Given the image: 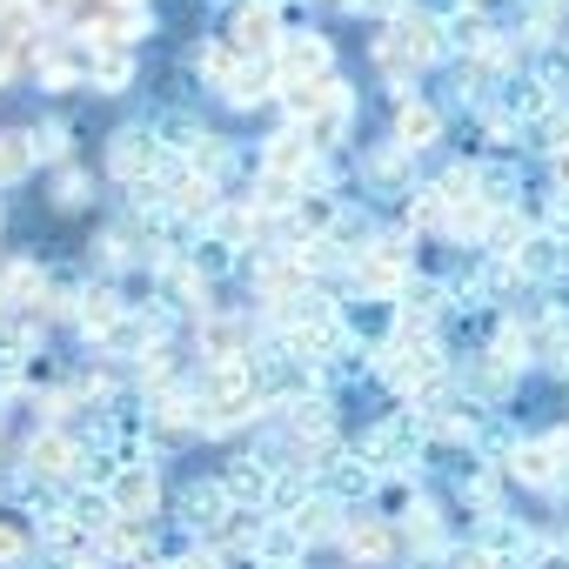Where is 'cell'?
<instances>
[{"mask_svg":"<svg viewBox=\"0 0 569 569\" xmlns=\"http://www.w3.org/2000/svg\"><path fill=\"white\" fill-rule=\"evenodd\" d=\"M221 48H228V54H248V61H274V48H281V14L241 0V8L228 14V28H221Z\"/></svg>","mask_w":569,"mask_h":569,"instance_id":"6da1fadb","label":"cell"},{"mask_svg":"<svg viewBox=\"0 0 569 569\" xmlns=\"http://www.w3.org/2000/svg\"><path fill=\"white\" fill-rule=\"evenodd\" d=\"M322 74H336V48L322 34H281V48H274V81L281 88H302V81H322Z\"/></svg>","mask_w":569,"mask_h":569,"instance_id":"7a4b0ae2","label":"cell"},{"mask_svg":"<svg viewBox=\"0 0 569 569\" xmlns=\"http://www.w3.org/2000/svg\"><path fill=\"white\" fill-rule=\"evenodd\" d=\"M342 549H349L356 569H376V562H389L402 549V529H396V516H349Z\"/></svg>","mask_w":569,"mask_h":569,"instance_id":"3957f363","label":"cell"},{"mask_svg":"<svg viewBox=\"0 0 569 569\" xmlns=\"http://www.w3.org/2000/svg\"><path fill=\"white\" fill-rule=\"evenodd\" d=\"M442 128H449V121H442V108H436V101H422V94H402V101H396V148H402V154L436 148V141H442Z\"/></svg>","mask_w":569,"mask_h":569,"instance_id":"277c9868","label":"cell"},{"mask_svg":"<svg viewBox=\"0 0 569 569\" xmlns=\"http://www.w3.org/2000/svg\"><path fill=\"white\" fill-rule=\"evenodd\" d=\"M214 482L228 489L234 509H268V496H274V462H261V456H234Z\"/></svg>","mask_w":569,"mask_h":569,"instance_id":"5b68a950","label":"cell"},{"mask_svg":"<svg viewBox=\"0 0 569 569\" xmlns=\"http://www.w3.org/2000/svg\"><path fill=\"white\" fill-rule=\"evenodd\" d=\"M154 496H161V489H154V469H148V462H121V469L108 476V502H114V516H134V522H141V516L154 509Z\"/></svg>","mask_w":569,"mask_h":569,"instance_id":"8992f818","label":"cell"},{"mask_svg":"<svg viewBox=\"0 0 569 569\" xmlns=\"http://www.w3.org/2000/svg\"><path fill=\"white\" fill-rule=\"evenodd\" d=\"M289 522L302 529V542H342V529H349V516H342V502L329 496V489H316V496H302L296 509H289Z\"/></svg>","mask_w":569,"mask_h":569,"instance_id":"52a82bcc","label":"cell"},{"mask_svg":"<svg viewBox=\"0 0 569 569\" xmlns=\"http://www.w3.org/2000/svg\"><path fill=\"white\" fill-rule=\"evenodd\" d=\"M154 154H161V148H154V134H148V128H121V134H114V148H108V161H114V174H121V181H134V188L148 181V168H154Z\"/></svg>","mask_w":569,"mask_h":569,"instance_id":"ba28073f","label":"cell"},{"mask_svg":"<svg viewBox=\"0 0 569 569\" xmlns=\"http://www.w3.org/2000/svg\"><path fill=\"white\" fill-rule=\"evenodd\" d=\"M396 529H402V542L422 549V556L449 549V529H442V509H436V502H409V516H396Z\"/></svg>","mask_w":569,"mask_h":569,"instance_id":"9c48e42d","label":"cell"},{"mask_svg":"<svg viewBox=\"0 0 569 569\" xmlns=\"http://www.w3.org/2000/svg\"><path fill=\"white\" fill-rule=\"evenodd\" d=\"M81 462V449H74V436H61V429H41L34 442H28V469L34 476H68Z\"/></svg>","mask_w":569,"mask_h":569,"instance_id":"30bf717a","label":"cell"},{"mask_svg":"<svg viewBox=\"0 0 569 569\" xmlns=\"http://www.w3.org/2000/svg\"><path fill=\"white\" fill-rule=\"evenodd\" d=\"M28 168H34V134H14L8 128V134H0V188H14Z\"/></svg>","mask_w":569,"mask_h":569,"instance_id":"8fae6325","label":"cell"},{"mask_svg":"<svg viewBox=\"0 0 569 569\" xmlns=\"http://www.w3.org/2000/svg\"><path fill=\"white\" fill-rule=\"evenodd\" d=\"M442 569H502L482 542H462V549H442Z\"/></svg>","mask_w":569,"mask_h":569,"instance_id":"7c38bea8","label":"cell"},{"mask_svg":"<svg viewBox=\"0 0 569 569\" xmlns=\"http://www.w3.org/2000/svg\"><path fill=\"white\" fill-rule=\"evenodd\" d=\"M28 556V529L21 522H8V516H0V569H14Z\"/></svg>","mask_w":569,"mask_h":569,"instance_id":"4fadbf2b","label":"cell"},{"mask_svg":"<svg viewBox=\"0 0 569 569\" xmlns=\"http://www.w3.org/2000/svg\"><path fill=\"white\" fill-rule=\"evenodd\" d=\"M549 181H556V194L569 201V148H562V154H549Z\"/></svg>","mask_w":569,"mask_h":569,"instance_id":"5bb4252c","label":"cell"},{"mask_svg":"<svg viewBox=\"0 0 569 569\" xmlns=\"http://www.w3.org/2000/svg\"><path fill=\"white\" fill-rule=\"evenodd\" d=\"M254 8H274V14H281V0H254Z\"/></svg>","mask_w":569,"mask_h":569,"instance_id":"9a60e30c","label":"cell"},{"mask_svg":"<svg viewBox=\"0 0 569 569\" xmlns=\"http://www.w3.org/2000/svg\"><path fill=\"white\" fill-rule=\"evenodd\" d=\"M68 569H94V562H68Z\"/></svg>","mask_w":569,"mask_h":569,"instance_id":"2e32d148","label":"cell"}]
</instances>
